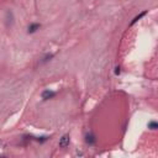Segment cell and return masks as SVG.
I'll list each match as a JSON object with an SVG mask.
<instances>
[{"mask_svg": "<svg viewBox=\"0 0 158 158\" xmlns=\"http://www.w3.org/2000/svg\"><path fill=\"white\" fill-rule=\"evenodd\" d=\"M85 142H87L89 146H93V145L96 143V137H95V135H94L93 132H88V133L85 135Z\"/></svg>", "mask_w": 158, "mask_h": 158, "instance_id": "cell-1", "label": "cell"}, {"mask_svg": "<svg viewBox=\"0 0 158 158\" xmlns=\"http://www.w3.org/2000/svg\"><path fill=\"white\" fill-rule=\"evenodd\" d=\"M69 141H70L69 135H63L62 138H61V141H59V147H61V148L68 147L69 146Z\"/></svg>", "mask_w": 158, "mask_h": 158, "instance_id": "cell-2", "label": "cell"}, {"mask_svg": "<svg viewBox=\"0 0 158 158\" xmlns=\"http://www.w3.org/2000/svg\"><path fill=\"white\" fill-rule=\"evenodd\" d=\"M41 96H42V100H48V99H52L53 96H56V91H52V90L47 89V90L42 91Z\"/></svg>", "mask_w": 158, "mask_h": 158, "instance_id": "cell-3", "label": "cell"}, {"mask_svg": "<svg viewBox=\"0 0 158 158\" xmlns=\"http://www.w3.org/2000/svg\"><path fill=\"white\" fill-rule=\"evenodd\" d=\"M40 27H41V25L40 24H37V22H33V24H31L30 26H29V30H27V32L29 33H33V32H36Z\"/></svg>", "mask_w": 158, "mask_h": 158, "instance_id": "cell-4", "label": "cell"}, {"mask_svg": "<svg viewBox=\"0 0 158 158\" xmlns=\"http://www.w3.org/2000/svg\"><path fill=\"white\" fill-rule=\"evenodd\" d=\"M146 14H147V11H143V12H141V14L138 15V16H136V17H135V19L132 20V21H131V25H135V24H136V22L138 21V20H140L141 17H143V16H145Z\"/></svg>", "mask_w": 158, "mask_h": 158, "instance_id": "cell-5", "label": "cell"}, {"mask_svg": "<svg viewBox=\"0 0 158 158\" xmlns=\"http://www.w3.org/2000/svg\"><path fill=\"white\" fill-rule=\"evenodd\" d=\"M148 129H151V130H157V129H158V124H157L156 121H151V122H148Z\"/></svg>", "mask_w": 158, "mask_h": 158, "instance_id": "cell-6", "label": "cell"}, {"mask_svg": "<svg viewBox=\"0 0 158 158\" xmlns=\"http://www.w3.org/2000/svg\"><path fill=\"white\" fill-rule=\"evenodd\" d=\"M52 57H53V54H47V56H46V57L42 59V62H41V63H46V62H48V61H50V59H51Z\"/></svg>", "mask_w": 158, "mask_h": 158, "instance_id": "cell-7", "label": "cell"}, {"mask_svg": "<svg viewBox=\"0 0 158 158\" xmlns=\"http://www.w3.org/2000/svg\"><path fill=\"white\" fill-rule=\"evenodd\" d=\"M115 69H116V70H115V74H116V75H117V74H120V67H116Z\"/></svg>", "mask_w": 158, "mask_h": 158, "instance_id": "cell-8", "label": "cell"}, {"mask_svg": "<svg viewBox=\"0 0 158 158\" xmlns=\"http://www.w3.org/2000/svg\"><path fill=\"white\" fill-rule=\"evenodd\" d=\"M3 146V142H2V140H0V147H2Z\"/></svg>", "mask_w": 158, "mask_h": 158, "instance_id": "cell-9", "label": "cell"}]
</instances>
